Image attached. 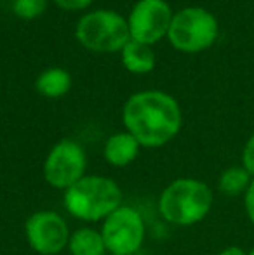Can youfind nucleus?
<instances>
[{"mask_svg": "<svg viewBox=\"0 0 254 255\" xmlns=\"http://www.w3.org/2000/svg\"><path fill=\"white\" fill-rule=\"evenodd\" d=\"M59 9L70 10V12H77V10H85L87 7H91V3L94 0H52Z\"/></svg>", "mask_w": 254, "mask_h": 255, "instance_id": "nucleus-17", "label": "nucleus"}, {"mask_svg": "<svg viewBox=\"0 0 254 255\" xmlns=\"http://www.w3.org/2000/svg\"><path fill=\"white\" fill-rule=\"evenodd\" d=\"M248 255H254V245L251 247V249L248 250Z\"/></svg>", "mask_w": 254, "mask_h": 255, "instance_id": "nucleus-20", "label": "nucleus"}, {"mask_svg": "<svg viewBox=\"0 0 254 255\" xmlns=\"http://www.w3.org/2000/svg\"><path fill=\"white\" fill-rule=\"evenodd\" d=\"M216 255H248V250H244L242 247L237 245H228L225 249H221Z\"/></svg>", "mask_w": 254, "mask_h": 255, "instance_id": "nucleus-19", "label": "nucleus"}, {"mask_svg": "<svg viewBox=\"0 0 254 255\" xmlns=\"http://www.w3.org/2000/svg\"><path fill=\"white\" fill-rule=\"evenodd\" d=\"M75 38L91 52H120L131 40L127 17L113 9L85 12L75 26Z\"/></svg>", "mask_w": 254, "mask_h": 255, "instance_id": "nucleus-4", "label": "nucleus"}, {"mask_svg": "<svg viewBox=\"0 0 254 255\" xmlns=\"http://www.w3.org/2000/svg\"><path fill=\"white\" fill-rule=\"evenodd\" d=\"M241 165L249 172V174H251V177L254 179V132L249 135V139L246 141L244 148H242Z\"/></svg>", "mask_w": 254, "mask_h": 255, "instance_id": "nucleus-16", "label": "nucleus"}, {"mask_svg": "<svg viewBox=\"0 0 254 255\" xmlns=\"http://www.w3.org/2000/svg\"><path fill=\"white\" fill-rule=\"evenodd\" d=\"M242 202H244V210L248 215V221L251 222V226L254 228V179L249 186V189L246 191V195L242 196Z\"/></svg>", "mask_w": 254, "mask_h": 255, "instance_id": "nucleus-18", "label": "nucleus"}, {"mask_svg": "<svg viewBox=\"0 0 254 255\" xmlns=\"http://www.w3.org/2000/svg\"><path fill=\"white\" fill-rule=\"evenodd\" d=\"M70 228L54 210H37L24 221V240L38 255H59L68 249Z\"/></svg>", "mask_w": 254, "mask_h": 255, "instance_id": "nucleus-8", "label": "nucleus"}, {"mask_svg": "<svg viewBox=\"0 0 254 255\" xmlns=\"http://www.w3.org/2000/svg\"><path fill=\"white\" fill-rule=\"evenodd\" d=\"M214 193L207 182L195 177H178L160 191L159 215L171 226L192 228L211 214Z\"/></svg>", "mask_w": 254, "mask_h": 255, "instance_id": "nucleus-2", "label": "nucleus"}, {"mask_svg": "<svg viewBox=\"0 0 254 255\" xmlns=\"http://www.w3.org/2000/svg\"><path fill=\"white\" fill-rule=\"evenodd\" d=\"M124 130H127L141 148L157 149L169 144L181 132L183 111L176 98L164 91H139L122 108Z\"/></svg>", "mask_w": 254, "mask_h": 255, "instance_id": "nucleus-1", "label": "nucleus"}, {"mask_svg": "<svg viewBox=\"0 0 254 255\" xmlns=\"http://www.w3.org/2000/svg\"><path fill=\"white\" fill-rule=\"evenodd\" d=\"M108 254L134 255L141 250L146 238V224L143 215L131 205H120L101 222L99 228Z\"/></svg>", "mask_w": 254, "mask_h": 255, "instance_id": "nucleus-6", "label": "nucleus"}, {"mask_svg": "<svg viewBox=\"0 0 254 255\" xmlns=\"http://www.w3.org/2000/svg\"><path fill=\"white\" fill-rule=\"evenodd\" d=\"M120 61L124 68L132 75H146L155 68V52L153 47L141 42L129 40L120 51Z\"/></svg>", "mask_w": 254, "mask_h": 255, "instance_id": "nucleus-11", "label": "nucleus"}, {"mask_svg": "<svg viewBox=\"0 0 254 255\" xmlns=\"http://www.w3.org/2000/svg\"><path fill=\"white\" fill-rule=\"evenodd\" d=\"M71 89V75L64 68L51 66L35 78V91L47 99H59Z\"/></svg>", "mask_w": 254, "mask_h": 255, "instance_id": "nucleus-13", "label": "nucleus"}, {"mask_svg": "<svg viewBox=\"0 0 254 255\" xmlns=\"http://www.w3.org/2000/svg\"><path fill=\"white\" fill-rule=\"evenodd\" d=\"M173 16V9L166 0H138L127 16L131 40L153 47L167 38Z\"/></svg>", "mask_w": 254, "mask_h": 255, "instance_id": "nucleus-9", "label": "nucleus"}, {"mask_svg": "<svg viewBox=\"0 0 254 255\" xmlns=\"http://www.w3.org/2000/svg\"><path fill=\"white\" fill-rule=\"evenodd\" d=\"M0 91H2V87H0Z\"/></svg>", "mask_w": 254, "mask_h": 255, "instance_id": "nucleus-22", "label": "nucleus"}, {"mask_svg": "<svg viewBox=\"0 0 254 255\" xmlns=\"http://www.w3.org/2000/svg\"><path fill=\"white\" fill-rule=\"evenodd\" d=\"M49 0H12V12L24 21H33L47 10Z\"/></svg>", "mask_w": 254, "mask_h": 255, "instance_id": "nucleus-15", "label": "nucleus"}, {"mask_svg": "<svg viewBox=\"0 0 254 255\" xmlns=\"http://www.w3.org/2000/svg\"><path fill=\"white\" fill-rule=\"evenodd\" d=\"M106 255H112V254H106Z\"/></svg>", "mask_w": 254, "mask_h": 255, "instance_id": "nucleus-21", "label": "nucleus"}, {"mask_svg": "<svg viewBox=\"0 0 254 255\" xmlns=\"http://www.w3.org/2000/svg\"><path fill=\"white\" fill-rule=\"evenodd\" d=\"M44 181L58 191H66L87 175V154L80 142L61 139L51 149L42 165Z\"/></svg>", "mask_w": 254, "mask_h": 255, "instance_id": "nucleus-7", "label": "nucleus"}, {"mask_svg": "<svg viewBox=\"0 0 254 255\" xmlns=\"http://www.w3.org/2000/svg\"><path fill=\"white\" fill-rule=\"evenodd\" d=\"M220 35V24L211 10L199 5L183 7L174 12L167 40L176 51L199 54L213 47Z\"/></svg>", "mask_w": 254, "mask_h": 255, "instance_id": "nucleus-5", "label": "nucleus"}, {"mask_svg": "<svg viewBox=\"0 0 254 255\" xmlns=\"http://www.w3.org/2000/svg\"><path fill=\"white\" fill-rule=\"evenodd\" d=\"M139 151H141V146L127 130L115 132L103 144V158L110 167L115 168H124L134 163L139 156Z\"/></svg>", "mask_w": 254, "mask_h": 255, "instance_id": "nucleus-10", "label": "nucleus"}, {"mask_svg": "<svg viewBox=\"0 0 254 255\" xmlns=\"http://www.w3.org/2000/svg\"><path fill=\"white\" fill-rule=\"evenodd\" d=\"M253 182V177L242 165H230L218 177V191L227 198L244 196Z\"/></svg>", "mask_w": 254, "mask_h": 255, "instance_id": "nucleus-14", "label": "nucleus"}, {"mask_svg": "<svg viewBox=\"0 0 254 255\" xmlns=\"http://www.w3.org/2000/svg\"><path fill=\"white\" fill-rule=\"evenodd\" d=\"M120 205H124L122 188L106 175L87 174L63 193L64 210L84 224L103 222Z\"/></svg>", "mask_w": 254, "mask_h": 255, "instance_id": "nucleus-3", "label": "nucleus"}, {"mask_svg": "<svg viewBox=\"0 0 254 255\" xmlns=\"http://www.w3.org/2000/svg\"><path fill=\"white\" fill-rule=\"evenodd\" d=\"M66 250L70 252V255H106L108 254L101 231L92 228V226H82V228L71 231Z\"/></svg>", "mask_w": 254, "mask_h": 255, "instance_id": "nucleus-12", "label": "nucleus"}]
</instances>
